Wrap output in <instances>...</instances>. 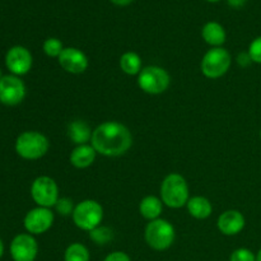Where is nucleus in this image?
Listing matches in <instances>:
<instances>
[{
	"label": "nucleus",
	"instance_id": "f257e3e1",
	"mask_svg": "<svg viewBox=\"0 0 261 261\" xmlns=\"http://www.w3.org/2000/svg\"><path fill=\"white\" fill-rule=\"evenodd\" d=\"M97 154L105 157H120L133 145V135L129 127L117 121H105L93 129L91 140Z\"/></svg>",
	"mask_w": 261,
	"mask_h": 261
},
{
	"label": "nucleus",
	"instance_id": "f03ea898",
	"mask_svg": "<svg viewBox=\"0 0 261 261\" xmlns=\"http://www.w3.org/2000/svg\"><path fill=\"white\" fill-rule=\"evenodd\" d=\"M161 200L171 209L186 206L190 199V191L186 178L180 173L172 172L163 178L161 184Z\"/></svg>",
	"mask_w": 261,
	"mask_h": 261
},
{
	"label": "nucleus",
	"instance_id": "7ed1b4c3",
	"mask_svg": "<svg viewBox=\"0 0 261 261\" xmlns=\"http://www.w3.org/2000/svg\"><path fill=\"white\" fill-rule=\"evenodd\" d=\"M50 148V142L45 134L36 130H30L19 134L15 140V152L27 161H36L46 155Z\"/></svg>",
	"mask_w": 261,
	"mask_h": 261
},
{
	"label": "nucleus",
	"instance_id": "20e7f679",
	"mask_svg": "<svg viewBox=\"0 0 261 261\" xmlns=\"http://www.w3.org/2000/svg\"><path fill=\"white\" fill-rule=\"evenodd\" d=\"M175 227L163 218L150 221L145 227V242L154 251H166L170 249L175 242Z\"/></svg>",
	"mask_w": 261,
	"mask_h": 261
},
{
	"label": "nucleus",
	"instance_id": "39448f33",
	"mask_svg": "<svg viewBox=\"0 0 261 261\" xmlns=\"http://www.w3.org/2000/svg\"><path fill=\"white\" fill-rule=\"evenodd\" d=\"M71 219L79 229L91 232L96 227L101 226L103 221V208L98 201L93 199H86L76 204L71 214Z\"/></svg>",
	"mask_w": 261,
	"mask_h": 261
},
{
	"label": "nucleus",
	"instance_id": "423d86ee",
	"mask_svg": "<svg viewBox=\"0 0 261 261\" xmlns=\"http://www.w3.org/2000/svg\"><path fill=\"white\" fill-rule=\"evenodd\" d=\"M171 84V76L166 69L149 65L142 69L138 75V86L143 92L152 96L165 93Z\"/></svg>",
	"mask_w": 261,
	"mask_h": 261
},
{
	"label": "nucleus",
	"instance_id": "0eeeda50",
	"mask_svg": "<svg viewBox=\"0 0 261 261\" xmlns=\"http://www.w3.org/2000/svg\"><path fill=\"white\" fill-rule=\"evenodd\" d=\"M232 65V56L226 48L212 47L205 53L200 68L204 76L209 79L222 78Z\"/></svg>",
	"mask_w": 261,
	"mask_h": 261
},
{
	"label": "nucleus",
	"instance_id": "6e6552de",
	"mask_svg": "<svg viewBox=\"0 0 261 261\" xmlns=\"http://www.w3.org/2000/svg\"><path fill=\"white\" fill-rule=\"evenodd\" d=\"M31 196L37 206L51 209L60 199L58 184L48 176H40L31 185Z\"/></svg>",
	"mask_w": 261,
	"mask_h": 261
},
{
	"label": "nucleus",
	"instance_id": "1a4fd4ad",
	"mask_svg": "<svg viewBox=\"0 0 261 261\" xmlns=\"http://www.w3.org/2000/svg\"><path fill=\"white\" fill-rule=\"evenodd\" d=\"M54 221H55V216L50 208L37 206V208L31 209L25 214L23 226L28 233L32 236H38V234L46 233L53 227Z\"/></svg>",
	"mask_w": 261,
	"mask_h": 261
},
{
	"label": "nucleus",
	"instance_id": "9d476101",
	"mask_svg": "<svg viewBox=\"0 0 261 261\" xmlns=\"http://www.w3.org/2000/svg\"><path fill=\"white\" fill-rule=\"evenodd\" d=\"M25 86L17 75H4L0 79V102L7 106H17L24 99Z\"/></svg>",
	"mask_w": 261,
	"mask_h": 261
},
{
	"label": "nucleus",
	"instance_id": "9b49d317",
	"mask_svg": "<svg viewBox=\"0 0 261 261\" xmlns=\"http://www.w3.org/2000/svg\"><path fill=\"white\" fill-rule=\"evenodd\" d=\"M38 255V244L30 233H20L10 244V256L14 261H36Z\"/></svg>",
	"mask_w": 261,
	"mask_h": 261
},
{
	"label": "nucleus",
	"instance_id": "f8f14e48",
	"mask_svg": "<svg viewBox=\"0 0 261 261\" xmlns=\"http://www.w3.org/2000/svg\"><path fill=\"white\" fill-rule=\"evenodd\" d=\"M33 58L30 50L23 46H13L5 55V65L13 75H24L32 68Z\"/></svg>",
	"mask_w": 261,
	"mask_h": 261
},
{
	"label": "nucleus",
	"instance_id": "ddd939ff",
	"mask_svg": "<svg viewBox=\"0 0 261 261\" xmlns=\"http://www.w3.org/2000/svg\"><path fill=\"white\" fill-rule=\"evenodd\" d=\"M59 65L70 74H83L88 69L89 60L86 54L76 47H65L58 58Z\"/></svg>",
	"mask_w": 261,
	"mask_h": 261
},
{
	"label": "nucleus",
	"instance_id": "4468645a",
	"mask_svg": "<svg viewBox=\"0 0 261 261\" xmlns=\"http://www.w3.org/2000/svg\"><path fill=\"white\" fill-rule=\"evenodd\" d=\"M245 224H246V219L244 214L236 209L223 212L217 221V227L224 236H236L241 233L245 228Z\"/></svg>",
	"mask_w": 261,
	"mask_h": 261
},
{
	"label": "nucleus",
	"instance_id": "2eb2a0df",
	"mask_svg": "<svg viewBox=\"0 0 261 261\" xmlns=\"http://www.w3.org/2000/svg\"><path fill=\"white\" fill-rule=\"evenodd\" d=\"M97 152L92 144H83V145H76L73 150L70 152V165L73 167L78 168V170H84L88 168L93 165L96 161Z\"/></svg>",
	"mask_w": 261,
	"mask_h": 261
},
{
	"label": "nucleus",
	"instance_id": "dca6fc26",
	"mask_svg": "<svg viewBox=\"0 0 261 261\" xmlns=\"http://www.w3.org/2000/svg\"><path fill=\"white\" fill-rule=\"evenodd\" d=\"M93 130L84 120H74L68 125V137L74 144H88L92 140Z\"/></svg>",
	"mask_w": 261,
	"mask_h": 261
},
{
	"label": "nucleus",
	"instance_id": "f3484780",
	"mask_svg": "<svg viewBox=\"0 0 261 261\" xmlns=\"http://www.w3.org/2000/svg\"><path fill=\"white\" fill-rule=\"evenodd\" d=\"M201 37L212 47H222L227 38L226 30L221 23L211 20L204 24L201 30Z\"/></svg>",
	"mask_w": 261,
	"mask_h": 261
},
{
	"label": "nucleus",
	"instance_id": "a211bd4d",
	"mask_svg": "<svg viewBox=\"0 0 261 261\" xmlns=\"http://www.w3.org/2000/svg\"><path fill=\"white\" fill-rule=\"evenodd\" d=\"M186 208H188L189 214L193 218L199 219V221L209 218L213 213V205H212L211 200L206 199L205 196L200 195L193 196V198L189 199Z\"/></svg>",
	"mask_w": 261,
	"mask_h": 261
},
{
	"label": "nucleus",
	"instance_id": "6ab92c4d",
	"mask_svg": "<svg viewBox=\"0 0 261 261\" xmlns=\"http://www.w3.org/2000/svg\"><path fill=\"white\" fill-rule=\"evenodd\" d=\"M163 212V203L161 198L154 195H148L142 199L139 204V213L147 221H155L161 218Z\"/></svg>",
	"mask_w": 261,
	"mask_h": 261
},
{
	"label": "nucleus",
	"instance_id": "aec40b11",
	"mask_svg": "<svg viewBox=\"0 0 261 261\" xmlns=\"http://www.w3.org/2000/svg\"><path fill=\"white\" fill-rule=\"evenodd\" d=\"M120 68L127 75H139L142 71V58L134 51H126L120 58Z\"/></svg>",
	"mask_w": 261,
	"mask_h": 261
},
{
	"label": "nucleus",
	"instance_id": "412c9836",
	"mask_svg": "<svg viewBox=\"0 0 261 261\" xmlns=\"http://www.w3.org/2000/svg\"><path fill=\"white\" fill-rule=\"evenodd\" d=\"M64 261H91V254L86 245L74 242L66 247Z\"/></svg>",
	"mask_w": 261,
	"mask_h": 261
},
{
	"label": "nucleus",
	"instance_id": "4be33fe9",
	"mask_svg": "<svg viewBox=\"0 0 261 261\" xmlns=\"http://www.w3.org/2000/svg\"><path fill=\"white\" fill-rule=\"evenodd\" d=\"M88 233L91 241L94 242L96 245H101V246L107 245L110 241H112V239H114V231H112L110 227L102 226V224L101 226L96 227L94 229H92Z\"/></svg>",
	"mask_w": 261,
	"mask_h": 261
},
{
	"label": "nucleus",
	"instance_id": "5701e85b",
	"mask_svg": "<svg viewBox=\"0 0 261 261\" xmlns=\"http://www.w3.org/2000/svg\"><path fill=\"white\" fill-rule=\"evenodd\" d=\"M42 48H43V53H45L46 55L48 56V58H56V59H58L65 47H64L63 42H61L59 38L48 37L47 40L43 42Z\"/></svg>",
	"mask_w": 261,
	"mask_h": 261
},
{
	"label": "nucleus",
	"instance_id": "b1692460",
	"mask_svg": "<svg viewBox=\"0 0 261 261\" xmlns=\"http://www.w3.org/2000/svg\"><path fill=\"white\" fill-rule=\"evenodd\" d=\"M74 208L75 205H74L73 200L69 198H60L55 205L56 212L63 217H70L73 214Z\"/></svg>",
	"mask_w": 261,
	"mask_h": 261
},
{
	"label": "nucleus",
	"instance_id": "393cba45",
	"mask_svg": "<svg viewBox=\"0 0 261 261\" xmlns=\"http://www.w3.org/2000/svg\"><path fill=\"white\" fill-rule=\"evenodd\" d=\"M229 261H256V255L246 247H240L234 250L229 256Z\"/></svg>",
	"mask_w": 261,
	"mask_h": 261
},
{
	"label": "nucleus",
	"instance_id": "a878e982",
	"mask_svg": "<svg viewBox=\"0 0 261 261\" xmlns=\"http://www.w3.org/2000/svg\"><path fill=\"white\" fill-rule=\"evenodd\" d=\"M247 53H249L252 63L261 64V36L255 38V40L250 43Z\"/></svg>",
	"mask_w": 261,
	"mask_h": 261
},
{
	"label": "nucleus",
	"instance_id": "bb28decb",
	"mask_svg": "<svg viewBox=\"0 0 261 261\" xmlns=\"http://www.w3.org/2000/svg\"><path fill=\"white\" fill-rule=\"evenodd\" d=\"M103 261H132V259L124 251H112L111 254L105 257Z\"/></svg>",
	"mask_w": 261,
	"mask_h": 261
},
{
	"label": "nucleus",
	"instance_id": "cd10ccee",
	"mask_svg": "<svg viewBox=\"0 0 261 261\" xmlns=\"http://www.w3.org/2000/svg\"><path fill=\"white\" fill-rule=\"evenodd\" d=\"M236 61L241 68H247L250 64H252V60L251 58H250L249 53H240L239 55H237Z\"/></svg>",
	"mask_w": 261,
	"mask_h": 261
},
{
	"label": "nucleus",
	"instance_id": "c85d7f7f",
	"mask_svg": "<svg viewBox=\"0 0 261 261\" xmlns=\"http://www.w3.org/2000/svg\"><path fill=\"white\" fill-rule=\"evenodd\" d=\"M227 3H228L229 7L234 8V9H240V8L246 4L247 0H227Z\"/></svg>",
	"mask_w": 261,
	"mask_h": 261
},
{
	"label": "nucleus",
	"instance_id": "c756f323",
	"mask_svg": "<svg viewBox=\"0 0 261 261\" xmlns=\"http://www.w3.org/2000/svg\"><path fill=\"white\" fill-rule=\"evenodd\" d=\"M110 2L115 5H119V7H126V5L132 4L134 0H110Z\"/></svg>",
	"mask_w": 261,
	"mask_h": 261
},
{
	"label": "nucleus",
	"instance_id": "7c9ffc66",
	"mask_svg": "<svg viewBox=\"0 0 261 261\" xmlns=\"http://www.w3.org/2000/svg\"><path fill=\"white\" fill-rule=\"evenodd\" d=\"M3 254H4V244H3L2 239H0V259H2Z\"/></svg>",
	"mask_w": 261,
	"mask_h": 261
},
{
	"label": "nucleus",
	"instance_id": "2f4dec72",
	"mask_svg": "<svg viewBox=\"0 0 261 261\" xmlns=\"http://www.w3.org/2000/svg\"><path fill=\"white\" fill-rule=\"evenodd\" d=\"M256 261H261V249L259 250V252L256 254Z\"/></svg>",
	"mask_w": 261,
	"mask_h": 261
},
{
	"label": "nucleus",
	"instance_id": "473e14b6",
	"mask_svg": "<svg viewBox=\"0 0 261 261\" xmlns=\"http://www.w3.org/2000/svg\"><path fill=\"white\" fill-rule=\"evenodd\" d=\"M206 2H209V3H218V2H221V0H206Z\"/></svg>",
	"mask_w": 261,
	"mask_h": 261
},
{
	"label": "nucleus",
	"instance_id": "72a5a7b5",
	"mask_svg": "<svg viewBox=\"0 0 261 261\" xmlns=\"http://www.w3.org/2000/svg\"><path fill=\"white\" fill-rule=\"evenodd\" d=\"M2 76H3V75H2V70H0V79H2Z\"/></svg>",
	"mask_w": 261,
	"mask_h": 261
},
{
	"label": "nucleus",
	"instance_id": "f704fd0d",
	"mask_svg": "<svg viewBox=\"0 0 261 261\" xmlns=\"http://www.w3.org/2000/svg\"><path fill=\"white\" fill-rule=\"evenodd\" d=\"M260 140H261V130H260Z\"/></svg>",
	"mask_w": 261,
	"mask_h": 261
}]
</instances>
